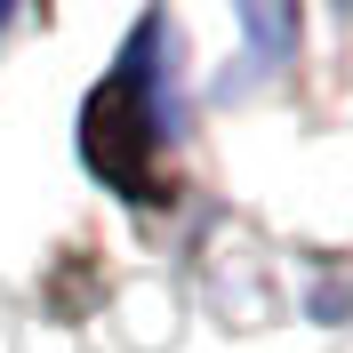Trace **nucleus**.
Returning <instances> with one entry per match:
<instances>
[]
</instances>
